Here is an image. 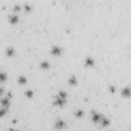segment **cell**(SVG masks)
I'll use <instances>...</instances> for the list:
<instances>
[{
    "instance_id": "14",
    "label": "cell",
    "mask_w": 131,
    "mask_h": 131,
    "mask_svg": "<svg viewBox=\"0 0 131 131\" xmlns=\"http://www.w3.org/2000/svg\"><path fill=\"white\" fill-rule=\"evenodd\" d=\"M25 95H26L28 98H31V97H33L34 92H33V90H27V91L25 92Z\"/></svg>"
},
{
    "instance_id": "3",
    "label": "cell",
    "mask_w": 131,
    "mask_h": 131,
    "mask_svg": "<svg viewBox=\"0 0 131 131\" xmlns=\"http://www.w3.org/2000/svg\"><path fill=\"white\" fill-rule=\"evenodd\" d=\"M64 126H66V122L63 120H60V119L55 121V123H54V128L56 130H61L64 128Z\"/></svg>"
},
{
    "instance_id": "15",
    "label": "cell",
    "mask_w": 131,
    "mask_h": 131,
    "mask_svg": "<svg viewBox=\"0 0 131 131\" xmlns=\"http://www.w3.org/2000/svg\"><path fill=\"white\" fill-rule=\"evenodd\" d=\"M75 116L78 117V118L82 117V116H83V111H82V110H78V111H76V112H75Z\"/></svg>"
},
{
    "instance_id": "9",
    "label": "cell",
    "mask_w": 131,
    "mask_h": 131,
    "mask_svg": "<svg viewBox=\"0 0 131 131\" xmlns=\"http://www.w3.org/2000/svg\"><path fill=\"white\" fill-rule=\"evenodd\" d=\"M100 124H101V126H103V127H105V126H107L108 124H110V120L106 118V117H102V119H101V121H100Z\"/></svg>"
},
{
    "instance_id": "18",
    "label": "cell",
    "mask_w": 131,
    "mask_h": 131,
    "mask_svg": "<svg viewBox=\"0 0 131 131\" xmlns=\"http://www.w3.org/2000/svg\"><path fill=\"white\" fill-rule=\"evenodd\" d=\"M24 8H25L26 10H28V11L32 9V7H31V5H30V4H25V5H24Z\"/></svg>"
},
{
    "instance_id": "13",
    "label": "cell",
    "mask_w": 131,
    "mask_h": 131,
    "mask_svg": "<svg viewBox=\"0 0 131 131\" xmlns=\"http://www.w3.org/2000/svg\"><path fill=\"white\" fill-rule=\"evenodd\" d=\"M13 53H14V50H13V48H12V47H8V48L6 49V54H7L8 56L13 55Z\"/></svg>"
},
{
    "instance_id": "10",
    "label": "cell",
    "mask_w": 131,
    "mask_h": 131,
    "mask_svg": "<svg viewBox=\"0 0 131 131\" xmlns=\"http://www.w3.org/2000/svg\"><path fill=\"white\" fill-rule=\"evenodd\" d=\"M69 84H70V85H76V84H77V78H76V76L72 75V76L70 77V79H69Z\"/></svg>"
},
{
    "instance_id": "12",
    "label": "cell",
    "mask_w": 131,
    "mask_h": 131,
    "mask_svg": "<svg viewBox=\"0 0 131 131\" xmlns=\"http://www.w3.org/2000/svg\"><path fill=\"white\" fill-rule=\"evenodd\" d=\"M49 62L48 61H46V60H44V61H41V63H40V67L42 68V69H48L49 68Z\"/></svg>"
},
{
    "instance_id": "7",
    "label": "cell",
    "mask_w": 131,
    "mask_h": 131,
    "mask_svg": "<svg viewBox=\"0 0 131 131\" xmlns=\"http://www.w3.org/2000/svg\"><path fill=\"white\" fill-rule=\"evenodd\" d=\"M94 64V59L92 57H86L85 59V66L86 67H93Z\"/></svg>"
},
{
    "instance_id": "2",
    "label": "cell",
    "mask_w": 131,
    "mask_h": 131,
    "mask_svg": "<svg viewBox=\"0 0 131 131\" xmlns=\"http://www.w3.org/2000/svg\"><path fill=\"white\" fill-rule=\"evenodd\" d=\"M102 115L101 114H99V113H97V112H92V115H91V119H92V121L94 122V123H96V124H100V121H101V119H102Z\"/></svg>"
},
{
    "instance_id": "4",
    "label": "cell",
    "mask_w": 131,
    "mask_h": 131,
    "mask_svg": "<svg viewBox=\"0 0 131 131\" xmlns=\"http://www.w3.org/2000/svg\"><path fill=\"white\" fill-rule=\"evenodd\" d=\"M10 96H11V94H10V93H8L6 97H3V98L1 99V105H2V107H6V108L8 107V105H9V99H10Z\"/></svg>"
},
{
    "instance_id": "16",
    "label": "cell",
    "mask_w": 131,
    "mask_h": 131,
    "mask_svg": "<svg viewBox=\"0 0 131 131\" xmlns=\"http://www.w3.org/2000/svg\"><path fill=\"white\" fill-rule=\"evenodd\" d=\"M0 78H1V82H4L5 79H6V75H5V73H1V74H0Z\"/></svg>"
},
{
    "instance_id": "22",
    "label": "cell",
    "mask_w": 131,
    "mask_h": 131,
    "mask_svg": "<svg viewBox=\"0 0 131 131\" xmlns=\"http://www.w3.org/2000/svg\"><path fill=\"white\" fill-rule=\"evenodd\" d=\"M130 131H131V130H130Z\"/></svg>"
},
{
    "instance_id": "8",
    "label": "cell",
    "mask_w": 131,
    "mask_h": 131,
    "mask_svg": "<svg viewBox=\"0 0 131 131\" xmlns=\"http://www.w3.org/2000/svg\"><path fill=\"white\" fill-rule=\"evenodd\" d=\"M9 21H10L11 24H16V23L18 21V16H17L16 14H11V15H9Z\"/></svg>"
},
{
    "instance_id": "11",
    "label": "cell",
    "mask_w": 131,
    "mask_h": 131,
    "mask_svg": "<svg viewBox=\"0 0 131 131\" xmlns=\"http://www.w3.org/2000/svg\"><path fill=\"white\" fill-rule=\"evenodd\" d=\"M17 82H18L19 84H26V83H27V78L24 77V76H19L18 79H17Z\"/></svg>"
},
{
    "instance_id": "19",
    "label": "cell",
    "mask_w": 131,
    "mask_h": 131,
    "mask_svg": "<svg viewBox=\"0 0 131 131\" xmlns=\"http://www.w3.org/2000/svg\"><path fill=\"white\" fill-rule=\"evenodd\" d=\"M110 91L114 93V92L116 91V87H115V86H110Z\"/></svg>"
},
{
    "instance_id": "5",
    "label": "cell",
    "mask_w": 131,
    "mask_h": 131,
    "mask_svg": "<svg viewBox=\"0 0 131 131\" xmlns=\"http://www.w3.org/2000/svg\"><path fill=\"white\" fill-rule=\"evenodd\" d=\"M121 94L124 96V97H130L131 96V88L126 86L124 87L122 90H121Z\"/></svg>"
},
{
    "instance_id": "21",
    "label": "cell",
    "mask_w": 131,
    "mask_h": 131,
    "mask_svg": "<svg viewBox=\"0 0 131 131\" xmlns=\"http://www.w3.org/2000/svg\"><path fill=\"white\" fill-rule=\"evenodd\" d=\"M9 131H17V130H15V129H10Z\"/></svg>"
},
{
    "instance_id": "6",
    "label": "cell",
    "mask_w": 131,
    "mask_h": 131,
    "mask_svg": "<svg viewBox=\"0 0 131 131\" xmlns=\"http://www.w3.org/2000/svg\"><path fill=\"white\" fill-rule=\"evenodd\" d=\"M50 52H51V54H52V55H55V56H57V55H59V54L61 53V48H60L59 46L55 45V46H53V47L51 48Z\"/></svg>"
},
{
    "instance_id": "1",
    "label": "cell",
    "mask_w": 131,
    "mask_h": 131,
    "mask_svg": "<svg viewBox=\"0 0 131 131\" xmlns=\"http://www.w3.org/2000/svg\"><path fill=\"white\" fill-rule=\"evenodd\" d=\"M67 95H68V94H67L66 91L60 90V91L57 93V95L54 97V101H53L54 105L62 106V105L66 103V101H67Z\"/></svg>"
},
{
    "instance_id": "20",
    "label": "cell",
    "mask_w": 131,
    "mask_h": 131,
    "mask_svg": "<svg viewBox=\"0 0 131 131\" xmlns=\"http://www.w3.org/2000/svg\"><path fill=\"white\" fill-rule=\"evenodd\" d=\"M13 9H14V10H18V9H19V5H18V4L14 5V6H13Z\"/></svg>"
},
{
    "instance_id": "17",
    "label": "cell",
    "mask_w": 131,
    "mask_h": 131,
    "mask_svg": "<svg viewBox=\"0 0 131 131\" xmlns=\"http://www.w3.org/2000/svg\"><path fill=\"white\" fill-rule=\"evenodd\" d=\"M6 107H1V110H0V115L1 116H4L5 115V113H6Z\"/></svg>"
}]
</instances>
